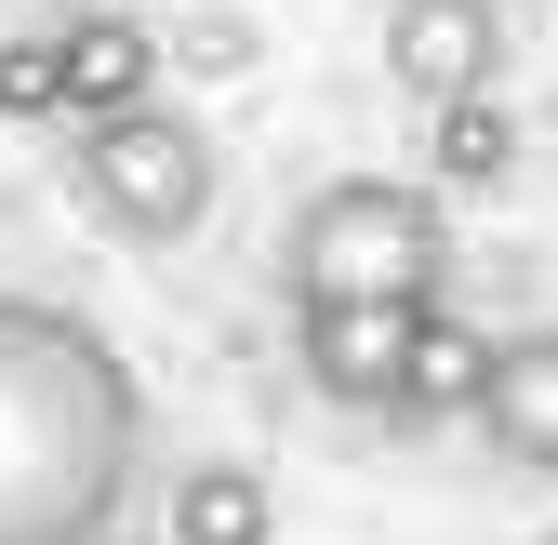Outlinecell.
Masks as SVG:
<instances>
[{"label":"cell","instance_id":"6da1fadb","mask_svg":"<svg viewBox=\"0 0 558 545\" xmlns=\"http://www.w3.org/2000/svg\"><path fill=\"white\" fill-rule=\"evenodd\" d=\"M147 480V386L120 332L0 293V545H107Z\"/></svg>","mask_w":558,"mask_h":545},{"label":"cell","instance_id":"7a4b0ae2","mask_svg":"<svg viewBox=\"0 0 558 545\" xmlns=\"http://www.w3.org/2000/svg\"><path fill=\"white\" fill-rule=\"evenodd\" d=\"M439 280H452V214L412 173H319L279 227L293 306H426Z\"/></svg>","mask_w":558,"mask_h":545},{"label":"cell","instance_id":"3957f363","mask_svg":"<svg viewBox=\"0 0 558 545\" xmlns=\"http://www.w3.org/2000/svg\"><path fill=\"white\" fill-rule=\"evenodd\" d=\"M66 186H81V214L107 227V240H199L214 227V133H199L186 107H107V120H81V147H66Z\"/></svg>","mask_w":558,"mask_h":545},{"label":"cell","instance_id":"277c9868","mask_svg":"<svg viewBox=\"0 0 558 545\" xmlns=\"http://www.w3.org/2000/svg\"><path fill=\"white\" fill-rule=\"evenodd\" d=\"M386 81L412 107L493 94L506 81V14H493V0H386Z\"/></svg>","mask_w":558,"mask_h":545},{"label":"cell","instance_id":"5b68a950","mask_svg":"<svg viewBox=\"0 0 558 545\" xmlns=\"http://www.w3.org/2000/svg\"><path fill=\"white\" fill-rule=\"evenodd\" d=\"M399 347H412V306H293V373L332 413H386L399 399Z\"/></svg>","mask_w":558,"mask_h":545},{"label":"cell","instance_id":"8992f818","mask_svg":"<svg viewBox=\"0 0 558 545\" xmlns=\"http://www.w3.org/2000/svg\"><path fill=\"white\" fill-rule=\"evenodd\" d=\"M478 439H493L519 480H558V319L532 332H493V386H478Z\"/></svg>","mask_w":558,"mask_h":545},{"label":"cell","instance_id":"52a82bcc","mask_svg":"<svg viewBox=\"0 0 558 545\" xmlns=\"http://www.w3.org/2000/svg\"><path fill=\"white\" fill-rule=\"evenodd\" d=\"M478 386H493V332L452 319V306L426 293V306H412V347H399V399H386V413H399V426H465Z\"/></svg>","mask_w":558,"mask_h":545},{"label":"cell","instance_id":"ba28073f","mask_svg":"<svg viewBox=\"0 0 558 545\" xmlns=\"http://www.w3.org/2000/svg\"><path fill=\"white\" fill-rule=\"evenodd\" d=\"M147 81H160V40L133 27V14H66V27H53V107H66V120L147 107Z\"/></svg>","mask_w":558,"mask_h":545},{"label":"cell","instance_id":"9c48e42d","mask_svg":"<svg viewBox=\"0 0 558 545\" xmlns=\"http://www.w3.org/2000/svg\"><path fill=\"white\" fill-rule=\"evenodd\" d=\"M426 160H439V186H506L519 173V107H506V81L426 107Z\"/></svg>","mask_w":558,"mask_h":545},{"label":"cell","instance_id":"30bf717a","mask_svg":"<svg viewBox=\"0 0 558 545\" xmlns=\"http://www.w3.org/2000/svg\"><path fill=\"white\" fill-rule=\"evenodd\" d=\"M173 545H266V465L214 452L173 480Z\"/></svg>","mask_w":558,"mask_h":545},{"label":"cell","instance_id":"8fae6325","mask_svg":"<svg viewBox=\"0 0 558 545\" xmlns=\"http://www.w3.org/2000/svg\"><path fill=\"white\" fill-rule=\"evenodd\" d=\"M0 107H14V120H53V40H0Z\"/></svg>","mask_w":558,"mask_h":545},{"label":"cell","instance_id":"7c38bea8","mask_svg":"<svg viewBox=\"0 0 558 545\" xmlns=\"http://www.w3.org/2000/svg\"><path fill=\"white\" fill-rule=\"evenodd\" d=\"M107 545H120V532H107Z\"/></svg>","mask_w":558,"mask_h":545}]
</instances>
